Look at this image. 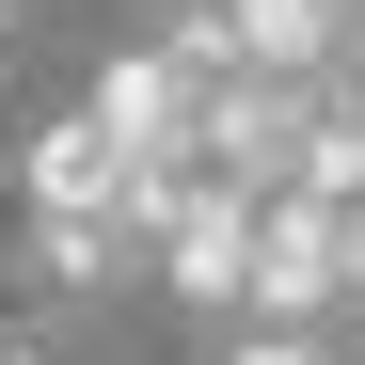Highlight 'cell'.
Segmentation results:
<instances>
[{
    "mask_svg": "<svg viewBox=\"0 0 365 365\" xmlns=\"http://www.w3.org/2000/svg\"><path fill=\"white\" fill-rule=\"evenodd\" d=\"M0 365H80V302H64V286H48V302H32V318H0Z\"/></svg>",
    "mask_w": 365,
    "mask_h": 365,
    "instance_id": "obj_1",
    "label": "cell"
},
{
    "mask_svg": "<svg viewBox=\"0 0 365 365\" xmlns=\"http://www.w3.org/2000/svg\"><path fill=\"white\" fill-rule=\"evenodd\" d=\"M222 365H349V349H334L318 318H238V349H222Z\"/></svg>",
    "mask_w": 365,
    "mask_h": 365,
    "instance_id": "obj_2",
    "label": "cell"
}]
</instances>
